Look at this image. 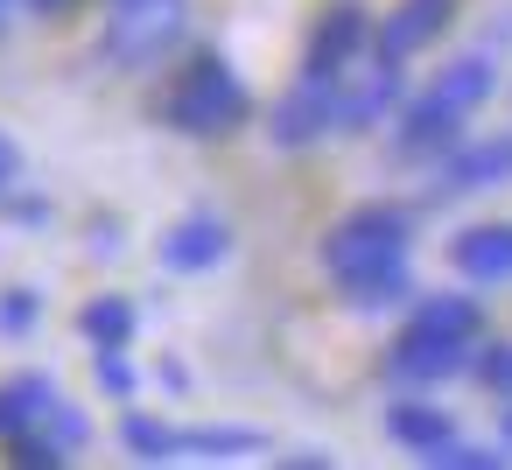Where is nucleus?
Masks as SVG:
<instances>
[{
	"instance_id": "obj_1",
	"label": "nucleus",
	"mask_w": 512,
	"mask_h": 470,
	"mask_svg": "<svg viewBox=\"0 0 512 470\" xmlns=\"http://www.w3.org/2000/svg\"><path fill=\"white\" fill-rule=\"evenodd\" d=\"M491 92H498V57H491V50L449 57L414 99H400V113H393V155H400V162H435V155H449V148L463 141V127L491 106Z\"/></svg>"
},
{
	"instance_id": "obj_2",
	"label": "nucleus",
	"mask_w": 512,
	"mask_h": 470,
	"mask_svg": "<svg viewBox=\"0 0 512 470\" xmlns=\"http://www.w3.org/2000/svg\"><path fill=\"white\" fill-rule=\"evenodd\" d=\"M246 113H253V92H246V78H239L225 57H190V64L176 71V85L162 92V120H169L176 134H197V141L232 134Z\"/></svg>"
},
{
	"instance_id": "obj_3",
	"label": "nucleus",
	"mask_w": 512,
	"mask_h": 470,
	"mask_svg": "<svg viewBox=\"0 0 512 470\" xmlns=\"http://www.w3.org/2000/svg\"><path fill=\"white\" fill-rule=\"evenodd\" d=\"M190 29V0H106L99 57L113 71H155Z\"/></svg>"
},
{
	"instance_id": "obj_4",
	"label": "nucleus",
	"mask_w": 512,
	"mask_h": 470,
	"mask_svg": "<svg viewBox=\"0 0 512 470\" xmlns=\"http://www.w3.org/2000/svg\"><path fill=\"white\" fill-rule=\"evenodd\" d=\"M414 253V218L407 211H386V204H365L351 211L330 239H323V267L330 281H365V274H386V267H407Z\"/></svg>"
},
{
	"instance_id": "obj_5",
	"label": "nucleus",
	"mask_w": 512,
	"mask_h": 470,
	"mask_svg": "<svg viewBox=\"0 0 512 470\" xmlns=\"http://www.w3.org/2000/svg\"><path fill=\"white\" fill-rule=\"evenodd\" d=\"M120 442H127L141 463H183V456H260V449H267L260 428H169V421H148V414H127Z\"/></svg>"
},
{
	"instance_id": "obj_6",
	"label": "nucleus",
	"mask_w": 512,
	"mask_h": 470,
	"mask_svg": "<svg viewBox=\"0 0 512 470\" xmlns=\"http://www.w3.org/2000/svg\"><path fill=\"white\" fill-rule=\"evenodd\" d=\"M505 183H512V134H484V141H456L449 155H435L428 197L456 204V197H484V190H505Z\"/></svg>"
},
{
	"instance_id": "obj_7",
	"label": "nucleus",
	"mask_w": 512,
	"mask_h": 470,
	"mask_svg": "<svg viewBox=\"0 0 512 470\" xmlns=\"http://www.w3.org/2000/svg\"><path fill=\"white\" fill-rule=\"evenodd\" d=\"M267 134H274V148H316V141L344 134V78H302L274 106Z\"/></svg>"
},
{
	"instance_id": "obj_8",
	"label": "nucleus",
	"mask_w": 512,
	"mask_h": 470,
	"mask_svg": "<svg viewBox=\"0 0 512 470\" xmlns=\"http://www.w3.org/2000/svg\"><path fill=\"white\" fill-rule=\"evenodd\" d=\"M470 358H477V344H456V337H435V330L407 323L386 351V379L393 386H442V379L470 372Z\"/></svg>"
},
{
	"instance_id": "obj_9",
	"label": "nucleus",
	"mask_w": 512,
	"mask_h": 470,
	"mask_svg": "<svg viewBox=\"0 0 512 470\" xmlns=\"http://www.w3.org/2000/svg\"><path fill=\"white\" fill-rule=\"evenodd\" d=\"M372 43V22H365V8L358 0H337V8L316 22V36H309V57H302V78H344L351 64H358V50Z\"/></svg>"
},
{
	"instance_id": "obj_10",
	"label": "nucleus",
	"mask_w": 512,
	"mask_h": 470,
	"mask_svg": "<svg viewBox=\"0 0 512 470\" xmlns=\"http://www.w3.org/2000/svg\"><path fill=\"white\" fill-rule=\"evenodd\" d=\"M449 267H456L470 288H505V281H512V218L463 225V232L449 239Z\"/></svg>"
},
{
	"instance_id": "obj_11",
	"label": "nucleus",
	"mask_w": 512,
	"mask_h": 470,
	"mask_svg": "<svg viewBox=\"0 0 512 470\" xmlns=\"http://www.w3.org/2000/svg\"><path fill=\"white\" fill-rule=\"evenodd\" d=\"M449 22H456V0H400V8L372 29V57L407 64V57H414V50H428Z\"/></svg>"
},
{
	"instance_id": "obj_12",
	"label": "nucleus",
	"mask_w": 512,
	"mask_h": 470,
	"mask_svg": "<svg viewBox=\"0 0 512 470\" xmlns=\"http://www.w3.org/2000/svg\"><path fill=\"white\" fill-rule=\"evenodd\" d=\"M225 253H232V225L211 218V211L183 218L176 232H162V267H176V274H211Z\"/></svg>"
},
{
	"instance_id": "obj_13",
	"label": "nucleus",
	"mask_w": 512,
	"mask_h": 470,
	"mask_svg": "<svg viewBox=\"0 0 512 470\" xmlns=\"http://www.w3.org/2000/svg\"><path fill=\"white\" fill-rule=\"evenodd\" d=\"M386 435H393L407 456H435L442 442H456V421H449V407H435V400H393V407H386Z\"/></svg>"
},
{
	"instance_id": "obj_14",
	"label": "nucleus",
	"mask_w": 512,
	"mask_h": 470,
	"mask_svg": "<svg viewBox=\"0 0 512 470\" xmlns=\"http://www.w3.org/2000/svg\"><path fill=\"white\" fill-rule=\"evenodd\" d=\"M414 330H435V337H456V344H477L484 337V309H477V295H421L414 302V316H407Z\"/></svg>"
},
{
	"instance_id": "obj_15",
	"label": "nucleus",
	"mask_w": 512,
	"mask_h": 470,
	"mask_svg": "<svg viewBox=\"0 0 512 470\" xmlns=\"http://www.w3.org/2000/svg\"><path fill=\"white\" fill-rule=\"evenodd\" d=\"M57 400H64V393H57V379H43V372L8 379V386H0V442H8V435H22V428H36V421H43Z\"/></svg>"
},
{
	"instance_id": "obj_16",
	"label": "nucleus",
	"mask_w": 512,
	"mask_h": 470,
	"mask_svg": "<svg viewBox=\"0 0 512 470\" xmlns=\"http://www.w3.org/2000/svg\"><path fill=\"white\" fill-rule=\"evenodd\" d=\"M78 330H85L92 351H127L134 344V302L127 295H92L78 309Z\"/></svg>"
},
{
	"instance_id": "obj_17",
	"label": "nucleus",
	"mask_w": 512,
	"mask_h": 470,
	"mask_svg": "<svg viewBox=\"0 0 512 470\" xmlns=\"http://www.w3.org/2000/svg\"><path fill=\"white\" fill-rule=\"evenodd\" d=\"M407 288H414V274H407V267H386V274L344 281V302H351V309H400V302H407Z\"/></svg>"
},
{
	"instance_id": "obj_18",
	"label": "nucleus",
	"mask_w": 512,
	"mask_h": 470,
	"mask_svg": "<svg viewBox=\"0 0 512 470\" xmlns=\"http://www.w3.org/2000/svg\"><path fill=\"white\" fill-rule=\"evenodd\" d=\"M421 463H428V470H505L512 449H505V442H463V435H456V442H442V449L421 456Z\"/></svg>"
},
{
	"instance_id": "obj_19",
	"label": "nucleus",
	"mask_w": 512,
	"mask_h": 470,
	"mask_svg": "<svg viewBox=\"0 0 512 470\" xmlns=\"http://www.w3.org/2000/svg\"><path fill=\"white\" fill-rule=\"evenodd\" d=\"M470 372H477L498 400H512V344H484V351L470 358Z\"/></svg>"
},
{
	"instance_id": "obj_20",
	"label": "nucleus",
	"mask_w": 512,
	"mask_h": 470,
	"mask_svg": "<svg viewBox=\"0 0 512 470\" xmlns=\"http://www.w3.org/2000/svg\"><path fill=\"white\" fill-rule=\"evenodd\" d=\"M92 365H99V386H106V393H120V400L134 393V365H127V351H99Z\"/></svg>"
},
{
	"instance_id": "obj_21",
	"label": "nucleus",
	"mask_w": 512,
	"mask_h": 470,
	"mask_svg": "<svg viewBox=\"0 0 512 470\" xmlns=\"http://www.w3.org/2000/svg\"><path fill=\"white\" fill-rule=\"evenodd\" d=\"M36 323V295L15 288V295H0V330H29Z\"/></svg>"
},
{
	"instance_id": "obj_22",
	"label": "nucleus",
	"mask_w": 512,
	"mask_h": 470,
	"mask_svg": "<svg viewBox=\"0 0 512 470\" xmlns=\"http://www.w3.org/2000/svg\"><path fill=\"white\" fill-rule=\"evenodd\" d=\"M15 183H22V148H15L8 134H0V197H8Z\"/></svg>"
},
{
	"instance_id": "obj_23",
	"label": "nucleus",
	"mask_w": 512,
	"mask_h": 470,
	"mask_svg": "<svg viewBox=\"0 0 512 470\" xmlns=\"http://www.w3.org/2000/svg\"><path fill=\"white\" fill-rule=\"evenodd\" d=\"M484 43H498V50H505V43H512V15H505V22H491V29H484Z\"/></svg>"
},
{
	"instance_id": "obj_24",
	"label": "nucleus",
	"mask_w": 512,
	"mask_h": 470,
	"mask_svg": "<svg viewBox=\"0 0 512 470\" xmlns=\"http://www.w3.org/2000/svg\"><path fill=\"white\" fill-rule=\"evenodd\" d=\"M22 8H36V15H64L71 0H22Z\"/></svg>"
},
{
	"instance_id": "obj_25",
	"label": "nucleus",
	"mask_w": 512,
	"mask_h": 470,
	"mask_svg": "<svg viewBox=\"0 0 512 470\" xmlns=\"http://www.w3.org/2000/svg\"><path fill=\"white\" fill-rule=\"evenodd\" d=\"M498 435H505V449H512V400H505V421H498Z\"/></svg>"
},
{
	"instance_id": "obj_26",
	"label": "nucleus",
	"mask_w": 512,
	"mask_h": 470,
	"mask_svg": "<svg viewBox=\"0 0 512 470\" xmlns=\"http://www.w3.org/2000/svg\"><path fill=\"white\" fill-rule=\"evenodd\" d=\"M15 8H22V0H0V29H8V15H15Z\"/></svg>"
}]
</instances>
